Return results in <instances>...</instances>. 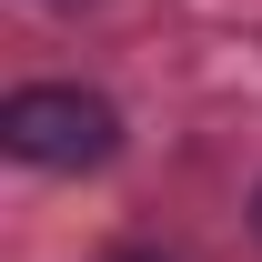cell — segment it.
Returning <instances> with one entry per match:
<instances>
[{
  "label": "cell",
  "instance_id": "cell-1",
  "mask_svg": "<svg viewBox=\"0 0 262 262\" xmlns=\"http://www.w3.org/2000/svg\"><path fill=\"white\" fill-rule=\"evenodd\" d=\"M0 141L31 171H101L121 151V111L101 91H81V81H31V91L0 101Z\"/></svg>",
  "mask_w": 262,
  "mask_h": 262
},
{
  "label": "cell",
  "instance_id": "cell-2",
  "mask_svg": "<svg viewBox=\"0 0 262 262\" xmlns=\"http://www.w3.org/2000/svg\"><path fill=\"white\" fill-rule=\"evenodd\" d=\"M111 262H171V252H111Z\"/></svg>",
  "mask_w": 262,
  "mask_h": 262
},
{
  "label": "cell",
  "instance_id": "cell-3",
  "mask_svg": "<svg viewBox=\"0 0 262 262\" xmlns=\"http://www.w3.org/2000/svg\"><path fill=\"white\" fill-rule=\"evenodd\" d=\"M252 232H262V192H252Z\"/></svg>",
  "mask_w": 262,
  "mask_h": 262
}]
</instances>
